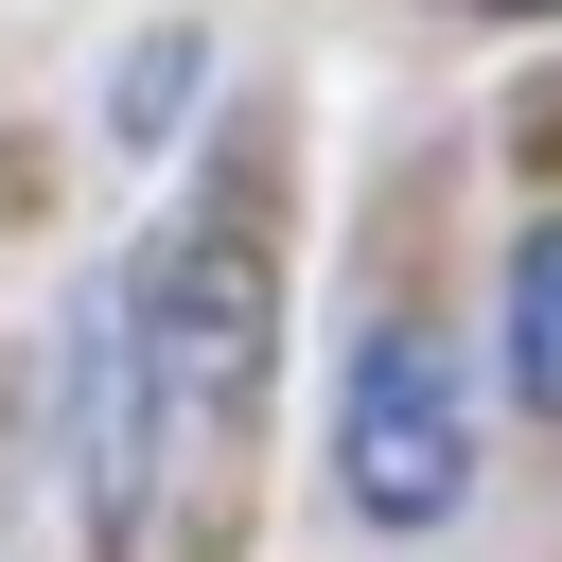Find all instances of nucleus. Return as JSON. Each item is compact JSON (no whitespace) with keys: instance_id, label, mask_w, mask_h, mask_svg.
I'll use <instances>...</instances> for the list:
<instances>
[{"instance_id":"nucleus-1","label":"nucleus","mask_w":562,"mask_h":562,"mask_svg":"<svg viewBox=\"0 0 562 562\" xmlns=\"http://www.w3.org/2000/svg\"><path fill=\"white\" fill-rule=\"evenodd\" d=\"M123 299H140V404H158V439H228L246 386H263V176L228 158L123 263Z\"/></svg>"},{"instance_id":"nucleus-2","label":"nucleus","mask_w":562,"mask_h":562,"mask_svg":"<svg viewBox=\"0 0 562 562\" xmlns=\"http://www.w3.org/2000/svg\"><path fill=\"white\" fill-rule=\"evenodd\" d=\"M334 474H351V509H369V527H439V509L474 492L457 351H439L422 316H386V334L351 351V404H334Z\"/></svg>"},{"instance_id":"nucleus-3","label":"nucleus","mask_w":562,"mask_h":562,"mask_svg":"<svg viewBox=\"0 0 562 562\" xmlns=\"http://www.w3.org/2000/svg\"><path fill=\"white\" fill-rule=\"evenodd\" d=\"M509 386H527V404L562 422V211H544V228L509 246Z\"/></svg>"},{"instance_id":"nucleus-4","label":"nucleus","mask_w":562,"mask_h":562,"mask_svg":"<svg viewBox=\"0 0 562 562\" xmlns=\"http://www.w3.org/2000/svg\"><path fill=\"white\" fill-rule=\"evenodd\" d=\"M492 18H544V0H492Z\"/></svg>"}]
</instances>
